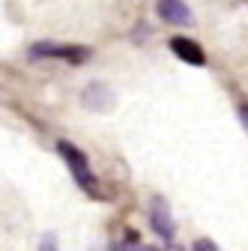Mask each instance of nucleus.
Segmentation results:
<instances>
[{
  "label": "nucleus",
  "instance_id": "7",
  "mask_svg": "<svg viewBox=\"0 0 248 251\" xmlns=\"http://www.w3.org/2000/svg\"><path fill=\"white\" fill-rule=\"evenodd\" d=\"M195 248H198V251H215L219 245H215V242H209V239H198V242H195Z\"/></svg>",
  "mask_w": 248,
  "mask_h": 251
},
{
  "label": "nucleus",
  "instance_id": "8",
  "mask_svg": "<svg viewBox=\"0 0 248 251\" xmlns=\"http://www.w3.org/2000/svg\"><path fill=\"white\" fill-rule=\"evenodd\" d=\"M239 123L245 126V132H248V105H239Z\"/></svg>",
  "mask_w": 248,
  "mask_h": 251
},
{
  "label": "nucleus",
  "instance_id": "1",
  "mask_svg": "<svg viewBox=\"0 0 248 251\" xmlns=\"http://www.w3.org/2000/svg\"><path fill=\"white\" fill-rule=\"evenodd\" d=\"M57 152L63 155V162H66V168L72 171V176H75V182L84 188V192L90 195V198H102V188H99V179H96V174L90 171V162H87V155L75 147V144H69V141H60L57 144Z\"/></svg>",
  "mask_w": 248,
  "mask_h": 251
},
{
  "label": "nucleus",
  "instance_id": "4",
  "mask_svg": "<svg viewBox=\"0 0 248 251\" xmlns=\"http://www.w3.org/2000/svg\"><path fill=\"white\" fill-rule=\"evenodd\" d=\"M156 12H159L162 21L176 24V27H192L195 24V15L185 6V0H156Z\"/></svg>",
  "mask_w": 248,
  "mask_h": 251
},
{
  "label": "nucleus",
  "instance_id": "6",
  "mask_svg": "<svg viewBox=\"0 0 248 251\" xmlns=\"http://www.w3.org/2000/svg\"><path fill=\"white\" fill-rule=\"evenodd\" d=\"M111 102H114V96H111V90H108L105 84H90V87H87V93H84V105H87V108L108 111V108H111Z\"/></svg>",
  "mask_w": 248,
  "mask_h": 251
},
{
  "label": "nucleus",
  "instance_id": "3",
  "mask_svg": "<svg viewBox=\"0 0 248 251\" xmlns=\"http://www.w3.org/2000/svg\"><path fill=\"white\" fill-rule=\"evenodd\" d=\"M149 225H152V230H156L165 242L174 239L176 225H174V218H171V206H168L165 198H152V206H149Z\"/></svg>",
  "mask_w": 248,
  "mask_h": 251
},
{
  "label": "nucleus",
  "instance_id": "5",
  "mask_svg": "<svg viewBox=\"0 0 248 251\" xmlns=\"http://www.w3.org/2000/svg\"><path fill=\"white\" fill-rule=\"evenodd\" d=\"M171 51H174L182 63H189V66H203V63H206L203 48H200L198 42H192V39H185V36H174V39H171Z\"/></svg>",
  "mask_w": 248,
  "mask_h": 251
},
{
  "label": "nucleus",
  "instance_id": "2",
  "mask_svg": "<svg viewBox=\"0 0 248 251\" xmlns=\"http://www.w3.org/2000/svg\"><path fill=\"white\" fill-rule=\"evenodd\" d=\"M30 57L33 60L51 57V60L69 63V66H81V63H87L93 57V51L84 45H72V42H36V45H30Z\"/></svg>",
  "mask_w": 248,
  "mask_h": 251
}]
</instances>
